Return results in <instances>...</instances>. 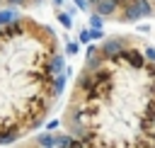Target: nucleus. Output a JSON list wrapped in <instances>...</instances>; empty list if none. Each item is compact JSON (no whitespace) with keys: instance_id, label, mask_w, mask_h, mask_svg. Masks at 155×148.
<instances>
[{"instance_id":"nucleus-1","label":"nucleus","mask_w":155,"mask_h":148,"mask_svg":"<svg viewBox=\"0 0 155 148\" xmlns=\"http://www.w3.org/2000/svg\"><path fill=\"white\" fill-rule=\"evenodd\" d=\"M133 41L116 56L90 46L65 112L80 146H155V61Z\"/></svg>"},{"instance_id":"nucleus-2","label":"nucleus","mask_w":155,"mask_h":148,"mask_svg":"<svg viewBox=\"0 0 155 148\" xmlns=\"http://www.w3.org/2000/svg\"><path fill=\"white\" fill-rule=\"evenodd\" d=\"M58 41L53 32L29 17L0 22V133L27 136L51 112L53 58Z\"/></svg>"},{"instance_id":"nucleus-3","label":"nucleus","mask_w":155,"mask_h":148,"mask_svg":"<svg viewBox=\"0 0 155 148\" xmlns=\"http://www.w3.org/2000/svg\"><path fill=\"white\" fill-rule=\"evenodd\" d=\"M121 7H124L121 15H119L121 22H138V19H143V17H150L153 10H155V5H153L150 0H128V2L121 5Z\"/></svg>"},{"instance_id":"nucleus-4","label":"nucleus","mask_w":155,"mask_h":148,"mask_svg":"<svg viewBox=\"0 0 155 148\" xmlns=\"http://www.w3.org/2000/svg\"><path fill=\"white\" fill-rule=\"evenodd\" d=\"M94 7H97V12L102 17H111V15H116L119 2L116 0H94Z\"/></svg>"},{"instance_id":"nucleus-5","label":"nucleus","mask_w":155,"mask_h":148,"mask_svg":"<svg viewBox=\"0 0 155 148\" xmlns=\"http://www.w3.org/2000/svg\"><path fill=\"white\" fill-rule=\"evenodd\" d=\"M36 2L39 0H0V5H7V7H31Z\"/></svg>"},{"instance_id":"nucleus-6","label":"nucleus","mask_w":155,"mask_h":148,"mask_svg":"<svg viewBox=\"0 0 155 148\" xmlns=\"http://www.w3.org/2000/svg\"><path fill=\"white\" fill-rule=\"evenodd\" d=\"M36 143H39V146H56V136H51V133H39Z\"/></svg>"},{"instance_id":"nucleus-7","label":"nucleus","mask_w":155,"mask_h":148,"mask_svg":"<svg viewBox=\"0 0 155 148\" xmlns=\"http://www.w3.org/2000/svg\"><path fill=\"white\" fill-rule=\"evenodd\" d=\"M90 24H92V29H102V24H104V17H102L99 12H94V15H90Z\"/></svg>"},{"instance_id":"nucleus-8","label":"nucleus","mask_w":155,"mask_h":148,"mask_svg":"<svg viewBox=\"0 0 155 148\" xmlns=\"http://www.w3.org/2000/svg\"><path fill=\"white\" fill-rule=\"evenodd\" d=\"M58 22H61V27H63V29H70V27H73V22H70V15H68V12H58Z\"/></svg>"},{"instance_id":"nucleus-9","label":"nucleus","mask_w":155,"mask_h":148,"mask_svg":"<svg viewBox=\"0 0 155 148\" xmlns=\"http://www.w3.org/2000/svg\"><path fill=\"white\" fill-rule=\"evenodd\" d=\"M78 49H80V46H78L75 41H68V46H65V53H68V56H75V53H78Z\"/></svg>"},{"instance_id":"nucleus-10","label":"nucleus","mask_w":155,"mask_h":148,"mask_svg":"<svg viewBox=\"0 0 155 148\" xmlns=\"http://www.w3.org/2000/svg\"><path fill=\"white\" fill-rule=\"evenodd\" d=\"M143 53H145V58H148V61H155V46H145V49H143Z\"/></svg>"},{"instance_id":"nucleus-11","label":"nucleus","mask_w":155,"mask_h":148,"mask_svg":"<svg viewBox=\"0 0 155 148\" xmlns=\"http://www.w3.org/2000/svg\"><path fill=\"white\" fill-rule=\"evenodd\" d=\"M90 36L97 41V39H104V32H102V29H90Z\"/></svg>"},{"instance_id":"nucleus-12","label":"nucleus","mask_w":155,"mask_h":148,"mask_svg":"<svg viewBox=\"0 0 155 148\" xmlns=\"http://www.w3.org/2000/svg\"><path fill=\"white\" fill-rule=\"evenodd\" d=\"M75 2V7H80V10H90V0H73Z\"/></svg>"},{"instance_id":"nucleus-13","label":"nucleus","mask_w":155,"mask_h":148,"mask_svg":"<svg viewBox=\"0 0 155 148\" xmlns=\"http://www.w3.org/2000/svg\"><path fill=\"white\" fill-rule=\"evenodd\" d=\"M92 36H90V29H85V32H80V41H90Z\"/></svg>"},{"instance_id":"nucleus-14","label":"nucleus","mask_w":155,"mask_h":148,"mask_svg":"<svg viewBox=\"0 0 155 148\" xmlns=\"http://www.w3.org/2000/svg\"><path fill=\"white\" fill-rule=\"evenodd\" d=\"M90 2H94V0H90ZM116 2H119V7H121V5H126L128 0H116Z\"/></svg>"},{"instance_id":"nucleus-15","label":"nucleus","mask_w":155,"mask_h":148,"mask_svg":"<svg viewBox=\"0 0 155 148\" xmlns=\"http://www.w3.org/2000/svg\"><path fill=\"white\" fill-rule=\"evenodd\" d=\"M53 5H56V7H58V5H63V0H53Z\"/></svg>"},{"instance_id":"nucleus-16","label":"nucleus","mask_w":155,"mask_h":148,"mask_svg":"<svg viewBox=\"0 0 155 148\" xmlns=\"http://www.w3.org/2000/svg\"><path fill=\"white\" fill-rule=\"evenodd\" d=\"M150 2H153V5H155V0H150Z\"/></svg>"}]
</instances>
